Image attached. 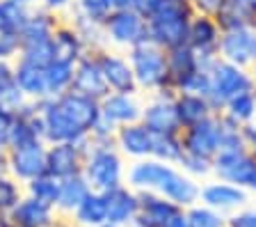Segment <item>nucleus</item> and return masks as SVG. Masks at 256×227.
<instances>
[{
  "label": "nucleus",
  "mask_w": 256,
  "mask_h": 227,
  "mask_svg": "<svg viewBox=\"0 0 256 227\" xmlns=\"http://www.w3.org/2000/svg\"><path fill=\"white\" fill-rule=\"evenodd\" d=\"M126 181L133 190H154L172 200L176 206L188 209V206L199 202V190L202 184L197 179L186 174L178 165L162 163L158 158H142L133 161V165L126 172Z\"/></svg>",
  "instance_id": "nucleus-1"
},
{
  "label": "nucleus",
  "mask_w": 256,
  "mask_h": 227,
  "mask_svg": "<svg viewBox=\"0 0 256 227\" xmlns=\"http://www.w3.org/2000/svg\"><path fill=\"white\" fill-rule=\"evenodd\" d=\"M197 14L192 0H160L156 12L146 19L149 42L162 51L188 44V28Z\"/></svg>",
  "instance_id": "nucleus-2"
},
{
  "label": "nucleus",
  "mask_w": 256,
  "mask_h": 227,
  "mask_svg": "<svg viewBox=\"0 0 256 227\" xmlns=\"http://www.w3.org/2000/svg\"><path fill=\"white\" fill-rule=\"evenodd\" d=\"M128 62L135 74L140 92L156 94L162 90H172L170 78H167V55L165 51L151 42L138 44L133 49H128ZM174 92V90H172Z\"/></svg>",
  "instance_id": "nucleus-3"
},
{
  "label": "nucleus",
  "mask_w": 256,
  "mask_h": 227,
  "mask_svg": "<svg viewBox=\"0 0 256 227\" xmlns=\"http://www.w3.org/2000/svg\"><path fill=\"white\" fill-rule=\"evenodd\" d=\"M82 174H85L87 184L92 186V190H98V193L122 186L126 181L122 151L114 145H92L85 156Z\"/></svg>",
  "instance_id": "nucleus-4"
},
{
  "label": "nucleus",
  "mask_w": 256,
  "mask_h": 227,
  "mask_svg": "<svg viewBox=\"0 0 256 227\" xmlns=\"http://www.w3.org/2000/svg\"><path fill=\"white\" fill-rule=\"evenodd\" d=\"M210 74V90H208V101L215 108V113H222L229 99L236 94L250 92L254 90V78L250 69H242L238 65H231L226 60L218 58L213 65L208 67Z\"/></svg>",
  "instance_id": "nucleus-5"
},
{
  "label": "nucleus",
  "mask_w": 256,
  "mask_h": 227,
  "mask_svg": "<svg viewBox=\"0 0 256 227\" xmlns=\"http://www.w3.org/2000/svg\"><path fill=\"white\" fill-rule=\"evenodd\" d=\"M108 44L122 46V49H133L138 44L149 42V30H146V19L138 14L135 10L128 12H112L103 23Z\"/></svg>",
  "instance_id": "nucleus-6"
},
{
  "label": "nucleus",
  "mask_w": 256,
  "mask_h": 227,
  "mask_svg": "<svg viewBox=\"0 0 256 227\" xmlns=\"http://www.w3.org/2000/svg\"><path fill=\"white\" fill-rule=\"evenodd\" d=\"M92 147V140L85 138L80 142H55L46 147V172L58 179L82 174L85 156Z\"/></svg>",
  "instance_id": "nucleus-7"
},
{
  "label": "nucleus",
  "mask_w": 256,
  "mask_h": 227,
  "mask_svg": "<svg viewBox=\"0 0 256 227\" xmlns=\"http://www.w3.org/2000/svg\"><path fill=\"white\" fill-rule=\"evenodd\" d=\"M181 142H183V151L194 154L213 161L220 154L222 147V124H220V113L210 115L208 119L199 122L194 126H188L181 131Z\"/></svg>",
  "instance_id": "nucleus-8"
},
{
  "label": "nucleus",
  "mask_w": 256,
  "mask_h": 227,
  "mask_svg": "<svg viewBox=\"0 0 256 227\" xmlns=\"http://www.w3.org/2000/svg\"><path fill=\"white\" fill-rule=\"evenodd\" d=\"M220 37H222V28L218 19L210 14H194L188 28V46L199 55L206 67H210L220 58Z\"/></svg>",
  "instance_id": "nucleus-9"
},
{
  "label": "nucleus",
  "mask_w": 256,
  "mask_h": 227,
  "mask_svg": "<svg viewBox=\"0 0 256 227\" xmlns=\"http://www.w3.org/2000/svg\"><path fill=\"white\" fill-rule=\"evenodd\" d=\"M174 97H176V92L162 90V92L149 94V99L144 101L140 122H142L151 133H181Z\"/></svg>",
  "instance_id": "nucleus-10"
},
{
  "label": "nucleus",
  "mask_w": 256,
  "mask_h": 227,
  "mask_svg": "<svg viewBox=\"0 0 256 227\" xmlns=\"http://www.w3.org/2000/svg\"><path fill=\"white\" fill-rule=\"evenodd\" d=\"M256 172V156L250 149L220 151L213 158V177L247 188Z\"/></svg>",
  "instance_id": "nucleus-11"
},
{
  "label": "nucleus",
  "mask_w": 256,
  "mask_h": 227,
  "mask_svg": "<svg viewBox=\"0 0 256 227\" xmlns=\"http://www.w3.org/2000/svg\"><path fill=\"white\" fill-rule=\"evenodd\" d=\"M220 58L231 65L242 67V69H252L256 65V28L222 30Z\"/></svg>",
  "instance_id": "nucleus-12"
},
{
  "label": "nucleus",
  "mask_w": 256,
  "mask_h": 227,
  "mask_svg": "<svg viewBox=\"0 0 256 227\" xmlns=\"http://www.w3.org/2000/svg\"><path fill=\"white\" fill-rule=\"evenodd\" d=\"M247 200H250V190L247 188L229 184V181H220V179L202 184V190H199V202L224 213V216L242 209L247 204Z\"/></svg>",
  "instance_id": "nucleus-13"
},
{
  "label": "nucleus",
  "mask_w": 256,
  "mask_h": 227,
  "mask_svg": "<svg viewBox=\"0 0 256 227\" xmlns=\"http://www.w3.org/2000/svg\"><path fill=\"white\" fill-rule=\"evenodd\" d=\"M94 55L98 58V65H101L103 78H106L110 92L140 94V87H138V81H135L133 69H130L128 55L114 53L110 49L101 51V53H94Z\"/></svg>",
  "instance_id": "nucleus-14"
},
{
  "label": "nucleus",
  "mask_w": 256,
  "mask_h": 227,
  "mask_svg": "<svg viewBox=\"0 0 256 227\" xmlns=\"http://www.w3.org/2000/svg\"><path fill=\"white\" fill-rule=\"evenodd\" d=\"M71 90L78 94H85L92 97L96 101H101L106 94H110L108 90V83L103 78L101 65H98V58L94 53H87L85 58L78 60V65L74 67V83H71Z\"/></svg>",
  "instance_id": "nucleus-15"
},
{
  "label": "nucleus",
  "mask_w": 256,
  "mask_h": 227,
  "mask_svg": "<svg viewBox=\"0 0 256 227\" xmlns=\"http://www.w3.org/2000/svg\"><path fill=\"white\" fill-rule=\"evenodd\" d=\"M114 147L122 151V156L130 161H142L151 158V147H154V133H151L142 122L124 124L114 133Z\"/></svg>",
  "instance_id": "nucleus-16"
},
{
  "label": "nucleus",
  "mask_w": 256,
  "mask_h": 227,
  "mask_svg": "<svg viewBox=\"0 0 256 227\" xmlns=\"http://www.w3.org/2000/svg\"><path fill=\"white\" fill-rule=\"evenodd\" d=\"M165 55H167V78H170V87L174 92H181L192 76L197 74L202 67H206L188 44L165 51Z\"/></svg>",
  "instance_id": "nucleus-17"
},
{
  "label": "nucleus",
  "mask_w": 256,
  "mask_h": 227,
  "mask_svg": "<svg viewBox=\"0 0 256 227\" xmlns=\"http://www.w3.org/2000/svg\"><path fill=\"white\" fill-rule=\"evenodd\" d=\"M142 106L138 94H122V92H110L101 99V117L110 122L112 126H124L140 122L142 117Z\"/></svg>",
  "instance_id": "nucleus-18"
},
{
  "label": "nucleus",
  "mask_w": 256,
  "mask_h": 227,
  "mask_svg": "<svg viewBox=\"0 0 256 227\" xmlns=\"http://www.w3.org/2000/svg\"><path fill=\"white\" fill-rule=\"evenodd\" d=\"M140 211L133 220V227H165V222L174 216L181 206L154 190H140Z\"/></svg>",
  "instance_id": "nucleus-19"
},
{
  "label": "nucleus",
  "mask_w": 256,
  "mask_h": 227,
  "mask_svg": "<svg viewBox=\"0 0 256 227\" xmlns=\"http://www.w3.org/2000/svg\"><path fill=\"white\" fill-rule=\"evenodd\" d=\"M106 206H108V220L114 225H133L135 216L140 211V195L128 184H122L117 188L106 190Z\"/></svg>",
  "instance_id": "nucleus-20"
},
{
  "label": "nucleus",
  "mask_w": 256,
  "mask_h": 227,
  "mask_svg": "<svg viewBox=\"0 0 256 227\" xmlns=\"http://www.w3.org/2000/svg\"><path fill=\"white\" fill-rule=\"evenodd\" d=\"M12 168L26 181L37 179L39 174L46 172V142H32V145L12 149Z\"/></svg>",
  "instance_id": "nucleus-21"
},
{
  "label": "nucleus",
  "mask_w": 256,
  "mask_h": 227,
  "mask_svg": "<svg viewBox=\"0 0 256 227\" xmlns=\"http://www.w3.org/2000/svg\"><path fill=\"white\" fill-rule=\"evenodd\" d=\"M176 115H178V124L181 131L188 126H194L204 119H208L210 115H215V108L210 106L208 97L204 94H192V92H176L174 97Z\"/></svg>",
  "instance_id": "nucleus-22"
},
{
  "label": "nucleus",
  "mask_w": 256,
  "mask_h": 227,
  "mask_svg": "<svg viewBox=\"0 0 256 227\" xmlns=\"http://www.w3.org/2000/svg\"><path fill=\"white\" fill-rule=\"evenodd\" d=\"M90 53L74 26H58L53 33V60L66 62V65H78L80 58Z\"/></svg>",
  "instance_id": "nucleus-23"
},
{
  "label": "nucleus",
  "mask_w": 256,
  "mask_h": 227,
  "mask_svg": "<svg viewBox=\"0 0 256 227\" xmlns=\"http://www.w3.org/2000/svg\"><path fill=\"white\" fill-rule=\"evenodd\" d=\"M14 81L21 87V92L32 101L48 97V85H46V67L32 65L28 60L18 58V65L14 67Z\"/></svg>",
  "instance_id": "nucleus-24"
},
{
  "label": "nucleus",
  "mask_w": 256,
  "mask_h": 227,
  "mask_svg": "<svg viewBox=\"0 0 256 227\" xmlns=\"http://www.w3.org/2000/svg\"><path fill=\"white\" fill-rule=\"evenodd\" d=\"M215 19L222 30L256 28V0H224Z\"/></svg>",
  "instance_id": "nucleus-25"
},
{
  "label": "nucleus",
  "mask_w": 256,
  "mask_h": 227,
  "mask_svg": "<svg viewBox=\"0 0 256 227\" xmlns=\"http://www.w3.org/2000/svg\"><path fill=\"white\" fill-rule=\"evenodd\" d=\"M14 220L23 227H48L53 222V206L34 200H23L14 209Z\"/></svg>",
  "instance_id": "nucleus-26"
},
{
  "label": "nucleus",
  "mask_w": 256,
  "mask_h": 227,
  "mask_svg": "<svg viewBox=\"0 0 256 227\" xmlns=\"http://www.w3.org/2000/svg\"><path fill=\"white\" fill-rule=\"evenodd\" d=\"M90 193H92V186L87 184L85 174L66 177V179H62V186H60L58 206H62V209H66V211H76Z\"/></svg>",
  "instance_id": "nucleus-27"
},
{
  "label": "nucleus",
  "mask_w": 256,
  "mask_h": 227,
  "mask_svg": "<svg viewBox=\"0 0 256 227\" xmlns=\"http://www.w3.org/2000/svg\"><path fill=\"white\" fill-rule=\"evenodd\" d=\"M76 213V220L82 222V225H90V227H98L108 220V206H106V195L98 193V190H92L87 195L82 204L74 211Z\"/></svg>",
  "instance_id": "nucleus-28"
},
{
  "label": "nucleus",
  "mask_w": 256,
  "mask_h": 227,
  "mask_svg": "<svg viewBox=\"0 0 256 227\" xmlns=\"http://www.w3.org/2000/svg\"><path fill=\"white\" fill-rule=\"evenodd\" d=\"M222 115H226V117L234 119L236 124L240 126L256 122V90L236 94L234 99H229L226 106L222 108Z\"/></svg>",
  "instance_id": "nucleus-29"
},
{
  "label": "nucleus",
  "mask_w": 256,
  "mask_h": 227,
  "mask_svg": "<svg viewBox=\"0 0 256 227\" xmlns=\"http://www.w3.org/2000/svg\"><path fill=\"white\" fill-rule=\"evenodd\" d=\"M183 156L181 133H154V147H151V158H158L162 163L176 165Z\"/></svg>",
  "instance_id": "nucleus-30"
},
{
  "label": "nucleus",
  "mask_w": 256,
  "mask_h": 227,
  "mask_svg": "<svg viewBox=\"0 0 256 227\" xmlns=\"http://www.w3.org/2000/svg\"><path fill=\"white\" fill-rule=\"evenodd\" d=\"M74 67L76 65H66V62H58V60L46 65L48 97H60V94L69 92L71 83H74Z\"/></svg>",
  "instance_id": "nucleus-31"
},
{
  "label": "nucleus",
  "mask_w": 256,
  "mask_h": 227,
  "mask_svg": "<svg viewBox=\"0 0 256 227\" xmlns=\"http://www.w3.org/2000/svg\"><path fill=\"white\" fill-rule=\"evenodd\" d=\"M60 186H62V179L53 177V174H39L37 179L30 181V193L34 200L44 202V204H58V197H60Z\"/></svg>",
  "instance_id": "nucleus-32"
},
{
  "label": "nucleus",
  "mask_w": 256,
  "mask_h": 227,
  "mask_svg": "<svg viewBox=\"0 0 256 227\" xmlns=\"http://www.w3.org/2000/svg\"><path fill=\"white\" fill-rule=\"evenodd\" d=\"M186 216H188V225L190 227H226V216L210 209V206L202 204V202L188 206Z\"/></svg>",
  "instance_id": "nucleus-33"
},
{
  "label": "nucleus",
  "mask_w": 256,
  "mask_h": 227,
  "mask_svg": "<svg viewBox=\"0 0 256 227\" xmlns=\"http://www.w3.org/2000/svg\"><path fill=\"white\" fill-rule=\"evenodd\" d=\"M176 165H178L186 174H190L192 179H197V181L213 174V161L202 158V156H194V154H188V151H183V156L178 158Z\"/></svg>",
  "instance_id": "nucleus-34"
},
{
  "label": "nucleus",
  "mask_w": 256,
  "mask_h": 227,
  "mask_svg": "<svg viewBox=\"0 0 256 227\" xmlns=\"http://www.w3.org/2000/svg\"><path fill=\"white\" fill-rule=\"evenodd\" d=\"M76 7H78V14L96 23H106V19L114 12L112 0H76Z\"/></svg>",
  "instance_id": "nucleus-35"
},
{
  "label": "nucleus",
  "mask_w": 256,
  "mask_h": 227,
  "mask_svg": "<svg viewBox=\"0 0 256 227\" xmlns=\"http://www.w3.org/2000/svg\"><path fill=\"white\" fill-rule=\"evenodd\" d=\"M226 227H256V209L242 206L226 216Z\"/></svg>",
  "instance_id": "nucleus-36"
},
{
  "label": "nucleus",
  "mask_w": 256,
  "mask_h": 227,
  "mask_svg": "<svg viewBox=\"0 0 256 227\" xmlns=\"http://www.w3.org/2000/svg\"><path fill=\"white\" fill-rule=\"evenodd\" d=\"M192 5H194V10H197L199 14H210V17H215L220 12V7L224 5V0H192Z\"/></svg>",
  "instance_id": "nucleus-37"
},
{
  "label": "nucleus",
  "mask_w": 256,
  "mask_h": 227,
  "mask_svg": "<svg viewBox=\"0 0 256 227\" xmlns=\"http://www.w3.org/2000/svg\"><path fill=\"white\" fill-rule=\"evenodd\" d=\"M240 133H242V142L250 151L256 149V122H250V124L240 126Z\"/></svg>",
  "instance_id": "nucleus-38"
},
{
  "label": "nucleus",
  "mask_w": 256,
  "mask_h": 227,
  "mask_svg": "<svg viewBox=\"0 0 256 227\" xmlns=\"http://www.w3.org/2000/svg\"><path fill=\"white\" fill-rule=\"evenodd\" d=\"M158 3H160V0H135V12H138V14H142L144 19H149L151 14L156 12Z\"/></svg>",
  "instance_id": "nucleus-39"
},
{
  "label": "nucleus",
  "mask_w": 256,
  "mask_h": 227,
  "mask_svg": "<svg viewBox=\"0 0 256 227\" xmlns=\"http://www.w3.org/2000/svg\"><path fill=\"white\" fill-rule=\"evenodd\" d=\"M165 227H190V225H188V216H186V209L176 211L174 216H172L170 220L165 222Z\"/></svg>",
  "instance_id": "nucleus-40"
},
{
  "label": "nucleus",
  "mask_w": 256,
  "mask_h": 227,
  "mask_svg": "<svg viewBox=\"0 0 256 227\" xmlns=\"http://www.w3.org/2000/svg\"><path fill=\"white\" fill-rule=\"evenodd\" d=\"M39 3L44 5V10L55 12V10H62V7H66L71 0H39Z\"/></svg>",
  "instance_id": "nucleus-41"
},
{
  "label": "nucleus",
  "mask_w": 256,
  "mask_h": 227,
  "mask_svg": "<svg viewBox=\"0 0 256 227\" xmlns=\"http://www.w3.org/2000/svg\"><path fill=\"white\" fill-rule=\"evenodd\" d=\"M112 7H114V12L135 10V0H112Z\"/></svg>",
  "instance_id": "nucleus-42"
},
{
  "label": "nucleus",
  "mask_w": 256,
  "mask_h": 227,
  "mask_svg": "<svg viewBox=\"0 0 256 227\" xmlns=\"http://www.w3.org/2000/svg\"><path fill=\"white\" fill-rule=\"evenodd\" d=\"M247 190H250V193H256V172H254V177H252V181H250V186H247Z\"/></svg>",
  "instance_id": "nucleus-43"
},
{
  "label": "nucleus",
  "mask_w": 256,
  "mask_h": 227,
  "mask_svg": "<svg viewBox=\"0 0 256 227\" xmlns=\"http://www.w3.org/2000/svg\"><path fill=\"white\" fill-rule=\"evenodd\" d=\"M98 227H122V225H114V222H110V220H106L103 225H98Z\"/></svg>",
  "instance_id": "nucleus-44"
},
{
  "label": "nucleus",
  "mask_w": 256,
  "mask_h": 227,
  "mask_svg": "<svg viewBox=\"0 0 256 227\" xmlns=\"http://www.w3.org/2000/svg\"><path fill=\"white\" fill-rule=\"evenodd\" d=\"M250 71H252V78H254V90H256V65H254V67H252V69H250Z\"/></svg>",
  "instance_id": "nucleus-45"
},
{
  "label": "nucleus",
  "mask_w": 256,
  "mask_h": 227,
  "mask_svg": "<svg viewBox=\"0 0 256 227\" xmlns=\"http://www.w3.org/2000/svg\"><path fill=\"white\" fill-rule=\"evenodd\" d=\"M18 3H23V5H32L34 0H18Z\"/></svg>",
  "instance_id": "nucleus-46"
},
{
  "label": "nucleus",
  "mask_w": 256,
  "mask_h": 227,
  "mask_svg": "<svg viewBox=\"0 0 256 227\" xmlns=\"http://www.w3.org/2000/svg\"><path fill=\"white\" fill-rule=\"evenodd\" d=\"M252 154H254V156H256V149H254V151H252Z\"/></svg>",
  "instance_id": "nucleus-47"
}]
</instances>
